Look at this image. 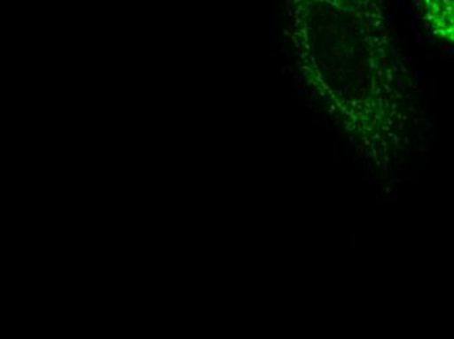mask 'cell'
I'll use <instances>...</instances> for the list:
<instances>
[{
	"label": "cell",
	"mask_w": 454,
	"mask_h": 339,
	"mask_svg": "<svg viewBox=\"0 0 454 339\" xmlns=\"http://www.w3.org/2000/svg\"><path fill=\"white\" fill-rule=\"evenodd\" d=\"M290 40L309 84L354 134L400 129L403 92L383 0H286Z\"/></svg>",
	"instance_id": "obj_1"
},
{
	"label": "cell",
	"mask_w": 454,
	"mask_h": 339,
	"mask_svg": "<svg viewBox=\"0 0 454 339\" xmlns=\"http://www.w3.org/2000/svg\"><path fill=\"white\" fill-rule=\"evenodd\" d=\"M417 5L431 35L454 46V0H417Z\"/></svg>",
	"instance_id": "obj_2"
}]
</instances>
